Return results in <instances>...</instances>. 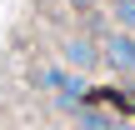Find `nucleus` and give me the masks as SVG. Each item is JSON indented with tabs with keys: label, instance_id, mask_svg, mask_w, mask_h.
<instances>
[{
	"label": "nucleus",
	"instance_id": "obj_1",
	"mask_svg": "<svg viewBox=\"0 0 135 130\" xmlns=\"http://www.w3.org/2000/svg\"><path fill=\"white\" fill-rule=\"evenodd\" d=\"M60 65H70L75 75H95L105 60H100V35H90L85 25L80 30H70L65 40H60Z\"/></svg>",
	"mask_w": 135,
	"mask_h": 130
},
{
	"label": "nucleus",
	"instance_id": "obj_4",
	"mask_svg": "<svg viewBox=\"0 0 135 130\" xmlns=\"http://www.w3.org/2000/svg\"><path fill=\"white\" fill-rule=\"evenodd\" d=\"M105 5H115V0H105Z\"/></svg>",
	"mask_w": 135,
	"mask_h": 130
},
{
	"label": "nucleus",
	"instance_id": "obj_3",
	"mask_svg": "<svg viewBox=\"0 0 135 130\" xmlns=\"http://www.w3.org/2000/svg\"><path fill=\"white\" fill-rule=\"evenodd\" d=\"M65 5H70L80 20H90V15H100V10H105V0H65Z\"/></svg>",
	"mask_w": 135,
	"mask_h": 130
},
{
	"label": "nucleus",
	"instance_id": "obj_2",
	"mask_svg": "<svg viewBox=\"0 0 135 130\" xmlns=\"http://www.w3.org/2000/svg\"><path fill=\"white\" fill-rule=\"evenodd\" d=\"M100 60H105V70H110L115 80H135V35L110 25V30L100 35Z\"/></svg>",
	"mask_w": 135,
	"mask_h": 130
}]
</instances>
